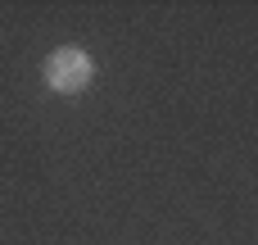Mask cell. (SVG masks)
<instances>
[{
  "mask_svg": "<svg viewBox=\"0 0 258 245\" xmlns=\"http://www.w3.org/2000/svg\"><path fill=\"white\" fill-rule=\"evenodd\" d=\"M91 55L86 50H77V45H59L50 59H45V82H50V91H59V95H77V91H86L91 86Z\"/></svg>",
  "mask_w": 258,
  "mask_h": 245,
  "instance_id": "cell-1",
  "label": "cell"
}]
</instances>
